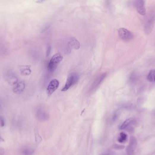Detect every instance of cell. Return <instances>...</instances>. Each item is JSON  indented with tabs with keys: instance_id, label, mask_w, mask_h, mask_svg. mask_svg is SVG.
Instances as JSON below:
<instances>
[{
	"instance_id": "30bf717a",
	"label": "cell",
	"mask_w": 155,
	"mask_h": 155,
	"mask_svg": "<svg viewBox=\"0 0 155 155\" xmlns=\"http://www.w3.org/2000/svg\"><path fill=\"white\" fill-rule=\"evenodd\" d=\"M106 76V75L105 74H102L100 76L98 77L97 80L95 81L93 83L91 89L94 90V89H96L99 86L102 82L103 81V80H105Z\"/></svg>"
},
{
	"instance_id": "ffe728a7",
	"label": "cell",
	"mask_w": 155,
	"mask_h": 155,
	"mask_svg": "<svg viewBox=\"0 0 155 155\" xmlns=\"http://www.w3.org/2000/svg\"><path fill=\"white\" fill-rule=\"evenodd\" d=\"M0 140H2V138H1V137L0 136Z\"/></svg>"
},
{
	"instance_id": "5b68a950",
	"label": "cell",
	"mask_w": 155,
	"mask_h": 155,
	"mask_svg": "<svg viewBox=\"0 0 155 155\" xmlns=\"http://www.w3.org/2000/svg\"><path fill=\"white\" fill-rule=\"evenodd\" d=\"M58 86H59V82L57 80L54 79L52 80L49 83L46 89V92L48 96H50L57 89Z\"/></svg>"
},
{
	"instance_id": "d6986e66",
	"label": "cell",
	"mask_w": 155,
	"mask_h": 155,
	"mask_svg": "<svg viewBox=\"0 0 155 155\" xmlns=\"http://www.w3.org/2000/svg\"><path fill=\"white\" fill-rule=\"evenodd\" d=\"M50 47H49V48H48V50H47V56H48V55H49V53H50Z\"/></svg>"
},
{
	"instance_id": "6da1fadb",
	"label": "cell",
	"mask_w": 155,
	"mask_h": 155,
	"mask_svg": "<svg viewBox=\"0 0 155 155\" xmlns=\"http://www.w3.org/2000/svg\"><path fill=\"white\" fill-rule=\"evenodd\" d=\"M63 59V56L60 53H57L51 58L48 66L49 71L53 72L56 69L58 64Z\"/></svg>"
},
{
	"instance_id": "e0dca14e",
	"label": "cell",
	"mask_w": 155,
	"mask_h": 155,
	"mask_svg": "<svg viewBox=\"0 0 155 155\" xmlns=\"http://www.w3.org/2000/svg\"><path fill=\"white\" fill-rule=\"evenodd\" d=\"M5 125V121L4 118L2 117L0 118V126H3Z\"/></svg>"
},
{
	"instance_id": "52a82bcc",
	"label": "cell",
	"mask_w": 155,
	"mask_h": 155,
	"mask_svg": "<svg viewBox=\"0 0 155 155\" xmlns=\"http://www.w3.org/2000/svg\"><path fill=\"white\" fill-rule=\"evenodd\" d=\"M5 78L8 82L12 85L16 84L18 81V79L15 75L11 72H7V74H6Z\"/></svg>"
},
{
	"instance_id": "7a4b0ae2",
	"label": "cell",
	"mask_w": 155,
	"mask_h": 155,
	"mask_svg": "<svg viewBox=\"0 0 155 155\" xmlns=\"http://www.w3.org/2000/svg\"><path fill=\"white\" fill-rule=\"evenodd\" d=\"M155 24V13L152 12L149 15L145 25V31L146 34H149L151 32Z\"/></svg>"
},
{
	"instance_id": "ac0fdd59",
	"label": "cell",
	"mask_w": 155,
	"mask_h": 155,
	"mask_svg": "<svg viewBox=\"0 0 155 155\" xmlns=\"http://www.w3.org/2000/svg\"><path fill=\"white\" fill-rule=\"evenodd\" d=\"M48 1V0H38L36 1V3H43V2H45V1Z\"/></svg>"
},
{
	"instance_id": "ba28073f",
	"label": "cell",
	"mask_w": 155,
	"mask_h": 155,
	"mask_svg": "<svg viewBox=\"0 0 155 155\" xmlns=\"http://www.w3.org/2000/svg\"><path fill=\"white\" fill-rule=\"evenodd\" d=\"M37 115V118L41 121H45L49 118V114L42 108H39L38 110Z\"/></svg>"
},
{
	"instance_id": "277c9868",
	"label": "cell",
	"mask_w": 155,
	"mask_h": 155,
	"mask_svg": "<svg viewBox=\"0 0 155 155\" xmlns=\"http://www.w3.org/2000/svg\"><path fill=\"white\" fill-rule=\"evenodd\" d=\"M118 33L120 38L124 41H130L133 38L132 33L125 28H120L118 30Z\"/></svg>"
},
{
	"instance_id": "8fae6325",
	"label": "cell",
	"mask_w": 155,
	"mask_h": 155,
	"mask_svg": "<svg viewBox=\"0 0 155 155\" xmlns=\"http://www.w3.org/2000/svg\"><path fill=\"white\" fill-rule=\"evenodd\" d=\"M25 84L23 82H20L17 83L13 89L14 93L17 94H20L23 92L25 89Z\"/></svg>"
},
{
	"instance_id": "8992f818",
	"label": "cell",
	"mask_w": 155,
	"mask_h": 155,
	"mask_svg": "<svg viewBox=\"0 0 155 155\" xmlns=\"http://www.w3.org/2000/svg\"><path fill=\"white\" fill-rule=\"evenodd\" d=\"M134 5L138 12L141 15H145L146 14V10L145 7L144 0H136Z\"/></svg>"
},
{
	"instance_id": "5bb4252c",
	"label": "cell",
	"mask_w": 155,
	"mask_h": 155,
	"mask_svg": "<svg viewBox=\"0 0 155 155\" xmlns=\"http://www.w3.org/2000/svg\"><path fill=\"white\" fill-rule=\"evenodd\" d=\"M148 80L150 82H154L155 83V70H151L148 76Z\"/></svg>"
},
{
	"instance_id": "44dd1931",
	"label": "cell",
	"mask_w": 155,
	"mask_h": 155,
	"mask_svg": "<svg viewBox=\"0 0 155 155\" xmlns=\"http://www.w3.org/2000/svg\"><path fill=\"white\" fill-rule=\"evenodd\" d=\"M1 106L0 105V109H1Z\"/></svg>"
},
{
	"instance_id": "7c38bea8",
	"label": "cell",
	"mask_w": 155,
	"mask_h": 155,
	"mask_svg": "<svg viewBox=\"0 0 155 155\" xmlns=\"http://www.w3.org/2000/svg\"><path fill=\"white\" fill-rule=\"evenodd\" d=\"M133 120H134V119L132 118H130L126 120L123 123V124L120 126L119 129L121 130H123V129L126 128L133 122Z\"/></svg>"
},
{
	"instance_id": "9c48e42d",
	"label": "cell",
	"mask_w": 155,
	"mask_h": 155,
	"mask_svg": "<svg viewBox=\"0 0 155 155\" xmlns=\"http://www.w3.org/2000/svg\"><path fill=\"white\" fill-rule=\"evenodd\" d=\"M80 42L75 38H72L70 39L69 41L68 42V47L69 49H76L78 50L80 48Z\"/></svg>"
},
{
	"instance_id": "2e32d148",
	"label": "cell",
	"mask_w": 155,
	"mask_h": 155,
	"mask_svg": "<svg viewBox=\"0 0 155 155\" xmlns=\"http://www.w3.org/2000/svg\"><path fill=\"white\" fill-rule=\"evenodd\" d=\"M20 71H21V74L24 75H30L31 72V70H30L29 67H26V66L22 67V69H20Z\"/></svg>"
},
{
	"instance_id": "9a60e30c",
	"label": "cell",
	"mask_w": 155,
	"mask_h": 155,
	"mask_svg": "<svg viewBox=\"0 0 155 155\" xmlns=\"http://www.w3.org/2000/svg\"><path fill=\"white\" fill-rule=\"evenodd\" d=\"M34 152L33 149L30 148H26L22 150L21 153L23 155H32Z\"/></svg>"
},
{
	"instance_id": "7402d4cb",
	"label": "cell",
	"mask_w": 155,
	"mask_h": 155,
	"mask_svg": "<svg viewBox=\"0 0 155 155\" xmlns=\"http://www.w3.org/2000/svg\"></svg>"
},
{
	"instance_id": "3957f363",
	"label": "cell",
	"mask_w": 155,
	"mask_h": 155,
	"mask_svg": "<svg viewBox=\"0 0 155 155\" xmlns=\"http://www.w3.org/2000/svg\"><path fill=\"white\" fill-rule=\"evenodd\" d=\"M79 80V76L76 74H72L69 76L67 79L64 87L62 89V91H66L73 85L77 83Z\"/></svg>"
},
{
	"instance_id": "4fadbf2b",
	"label": "cell",
	"mask_w": 155,
	"mask_h": 155,
	"mask_svg": "<svg viewBox=\"0 0 155 155\" xmlns=\"http://www.w3.org/2000/svg\"><path fill=\"white\" fill-rule=\"evenodd\" d=\"M127 135L125 132H122L120 133L119 137L118 138V141L120 143H124L127 139Z\"/></svg>"
}]
</instances>
